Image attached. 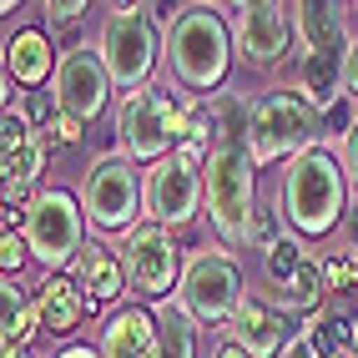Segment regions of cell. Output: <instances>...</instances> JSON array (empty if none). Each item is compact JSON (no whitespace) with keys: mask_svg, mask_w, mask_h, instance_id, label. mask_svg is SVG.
Listing matches in <instances>:
<instances>
[{"mask_svg":"<svg viewBox=\"0 0 358 358\" xmlns=\"http://www.w3.org/2000/svg\"><path fill=\"white\" fill-rule=\"evenodd\" d=\"M217 141L207 157V217L227 248H248L252 212H257V157H252V101L237 91L212 96Z\"/></svg>","mask_w":358,"mask_h":358,"instance_id":"1","label":"cell"},{"mask_svg":"<svg viewBox=\"0 0 358 358\" xmlns=\"http://www.w3.org/2000/svg\"><path fill=\"white\" fill-rule=\"evenodd\" d=\"M348 172L333 157V147H313L288 162V172L278 182V212L288 232L298 237H328L348 217Z\"/></svg>","mask_w":358,"mask_h":358,"instance_id":"2","label":"cell"},{"mask_svg":"<svg viewBox=\"0 0 358 358\" xmlns=\"http://www.w3.org/2000/svg\"><path fill=\"white\" fill-rule=\"evenodd\" d=\"M232 26L217 6H182L166 26V66L182 91H197V101L217 96L232 71Z\"/></svg>","mask_w":358,"mask_h":358,"instance_id":"3","label":"cell"},{"mask_svg":"<svg viewBox=\"0 0 358 358\" xmlns=\"http://www.w3.org/2000/svg\"><path fill=\"white\" fill-rule=\"evenodd\" d=\"M187 141V106L172 96V86H141L116 101V152L157 166Z\"/></svg>","mask_w":358,"mask_h":358,"instance_id":"4","label":"cell"},{"mask_svg":"<svg viewBox=\"0 0 358 358\" xmlns=\"http://www.w3.org/2000/svg\"><path fill=\"white\" fill-rule=\"evenodd\" d=\"M162 20H157V6H111L106 20H101V36H96V51L111 71V86L131 96V91L152 86V71L166 51L162 41Z\"/></svg>","mask_w":358,"mask_h":358,"instance_id":"5","label":"cell"},{"mask_svg":"<svg viewBox=\"0 0 358 358\" xmlns=\"http://www.w3.org/2000/svg\"><path fill=\"white\" fill-rule=\"evenodd\" d=\"M323 111L298 96L293 86H278V91H262L252 101V157L257 166H273V162H293L303 152L323 147Z\"/></svg>","mask_w":358,"mask_h":358,"instance_id":"6","label":"cell"},{"mask_svg":"<svg viewBox=\"0 0 358 358\" xmlns=\"http://www.w3.org/2000/svg\"><path fill=\"white\" fill-rule=\"evenodd\" d=\"M81 212H86V227L91 232H136L147 222V187H141V172L136 162L111 152V157H96L81 177Z\"/></svg>","mask_w":358,"mask_h":358,"instance_id":"7","label":"cell"},{"mask_svg":"<svg viewBox=\"0 0 358 358\" xmlns=\"http://www.w3.org/2000/svg\"><path fill=\"white\" fill-rule=\"evenodd\" d=\"M248 303L243 293V268L232 262V252H197L187 257V273H182V288H177V308L197 328H232L237 308Z\"/></svg>","mask_w":358,"mask_h":358,"instance_id":"8","label":"cell"},{"mask_svg":"<svg viewBox=\"0 0 358 358\" xmlns=\"http://www.w3.org/2000/svg\"><path fill=\"white\" fill-rule=\"evenodd\" d=\"M26 243H31V257L51 273H66L76 268V257L86 252V212H81V197L76 192H36L31 212H26Z\"/></svg>","mask_w":358,"mask_h":358,"instance_id":"9","label":"cell"},{"mask_svg":"<svg viewBox=\"0 0 358 358\" xmlns=\"http://www.w3.org/2000/svg\"><path fill=\"white\" fill-rule=\"evenodd\" d=\"M122 268H127V288L147 303H166V293L182 288V273H187V257L177 248V237L157 227V222H141L136 232H127L122 243Z\"/></svg>","mask_w":358,"mask_h":358,"instance_id":"10","label":"cell"},{"mask_svg":"<svg viewBox=\"0 0 358 358\" xmlns=\"http://www.w3.org/2000/svg\"><path fill=\"white\" fill-rule=\"evenodd\" d=\"M141 187H147V222H157L166 232L197 222V212L207 207V172L187 166L182 157H166V162L147 166Z\"/></svg>","mask_w":358,"mask_h":358,"instance_id":"11","label":"cell"},{"mask_svg":"<svg viewBox=\"0 0 358 358\" xmlns=\"http://www.w3.org/2000/svg\"><path fill=\"white\" fill-rule=\"evenodd\" d=\"M232 45L252 71H273L282 66L288 45L298 41L293 36V6L282 0H257V6H232Z\"/></svg>","mask_w":358,"mask_h":358,"instance_id":"12","label":"cell"},{"mask_svg":"<svg viewBox=\"0 0 358 358\" xmlns=\"http://www.w3.org/2000/svg\"><path fill=\"white\" fill-rule=\"evenodd\" d=\"M51 91H56V106L66 116H76V122H96L116 86H111V71H106L96 45H71V51H61Z\"/></svg>","mask_w":358,"mask_h":358,"instance_id":"13","label":"cell"},{"mask_svg":"<svg viewBox=\"0 0 358 358\" xmlns=\"http://www.w3.org/2000/svg\"><path fill=\"white\" fill-rule=\"evenodd\" d=\"M101 358H162V318L152 308H116L101 323Z\"/></svg>","mask_w":358,"mask_h":358,"instance_id":"14","label":"cell"},{"mask_svg":"<svg viewBox=\"0 0 358 358\" xmlns=\"http://www.w3.org/2000/svg\"><path fill=\"white\" fill-rule=\"evenodd\" d=\"M227 338L243 348V353H252V358H282V353H288V343H293V328H288V318H282L273 303L248 298L243 308H237Z\"/></svg>","mask_w":358,"mask_h":358,"instance_id":"15","label":"cell"},{"mask_svg":"<svg viewBox=\"0 0 358 358\" xmlns=\"http://www.w3.org/2000/svg\"><path fill=\"white\" fill-rule=\"evenodd\" d=\"M56 66H61V56H56V45H51V36H45V31L26 26V31L10 36V45H6V76H10L15 86L41 91L45 81H56Z\"/></svg>","mask_w":358,"mask_h":358,"instance_id":"16","label":"cell"},{"mask_svg":"<svg viewBox=\"0 0 358 358\" xmlns=\"http://www.w3.org/2000/svg\"><path fill=\"white\" fill-rule=\"evenodd\" d=\"M293 36L303 45V56L313 51H348V26H343V6H328V0H303L293 6Z\"/></svg>","mask_w":358,"mask_h":358,"instance_id":"17","label":"cell"},{"mask_svg":"<svg viewBox=\"0 0 358 358\" xmlns=\"http://www.w3.org/2000/svg\"><path fill=\"white\" fill-rule=\"evenodd\" d=\"M76 282L91 303H116L127 293V268H122V252L106 248V243H86V252L76 257Z\"/></svg>","mask_w":358,"mask_h":358,"instance_id":"18","label":"cell"},{"mask_svg":"<svg viewBox=\"0 0 358 358\" xmlns=\"http://www.w3.org/2000/svg\"><path fill=\"white\" fill-rule=\"evenodd\" d=\"M36 308H41V328L71 333V328H81V318L91 313V298L81 293V282H71L66 273H51L36 288Z\"/></svg>","mask_w":358,"mask_h":358,"instance_id":"19","label":"cell"},{"mask_svg":"<svg viewBox=\"0 0 358 358\" xmlns=\"http://www.w3.org/2000/svg\"><path fill=\"white\" fill-rule=\"evenodd\" d=\"M343 61H348V51H313V56H298V96H308L318 111H333V101L348 91Z\"/></svg>","mask_w":358,"mask_h":358,"instance_id":"20","label":"cell"},{"mask_svg":"<svg viewBox=\"0 0 358 358\" xmlns=\"http://www.w3.org/2000/svg\"><path fill=\"white\" fill-rule=\"evenodd\" d=\"M41 328V308H36V293L20 288L15 278L0 282V343H6V353H20Z\"/></svg>","mask_w":358,"mask_h":358,"instance_id":"21","label":"cell"},{"mask_svg":"<svg viewBox=\"0 0 358 358\" xmlns=\"http://www.w3.org/2000/svg\"><path fill=\"white\" fill-rule=\"evenodd\" d=\"M278 298H282V308H288V313H318V308H323V298H328L323 262H318V257H308L303 268L293 273V282H288V288H282Z\"/></svg>","mask_w":358,"mask_h":358,"instance_id":"22","label":"cell"},{"mask_svg":"<svg viewBox=\"0 0 358 358\" xmlns=\"http://www.w3.org/2000/svg\"><path fill=\"white\" fill-rule=\"evenodd\" d=\"M308 338H313V348L323 358H348L353 353V333H358V318H343V313H318L313 323L303 328Z\"/></svg>","mask_w":358,"mask_h":358,"instance_id":"23","label":"cell"},{"mask_svg":"<svg viewBox=\"0 0 358 358\" xmlns=\"http://www.w3.org/2000/svg\"><path fill=\"white\" fill-rule=\"evenodd\" d=\"M162 358H197V323L182 308H162Z\"/></svg>","mask_w":358,"mask_h":358,"instance_id":"24","label":"cell"},{"mask_svg":"<svg viewBox=\"0 0 358 358\" xmlns=\"http://www.w3.org/2000/svg\"><path fill=\"white\" fill-rule=\"evenodd\" d=\"M45 136H36L31 147H20V152H0V172H6V182H15V187H36V177H41V166H45Z\"/></svg>","mask_w":358,"mask_h":358,"instance_id":"25","label":"cell"},{"mask_svg":"<svg viewBox=\"0 0 358 358\" xmlns=\"http://www.w3.org/2000/svg\"><path fill=\"white\" fill-rule=\"evenodd\" d=\"M303 262H308V252H303V243H298V237L288 232V237H282V243H278L268 257H262V273H268V282L282 293V288L293 282V273L303 268Z\"/></svg>","mask_w":358,"mask_h":358,"instance_id":"26","label":"cell"},{"mask_svg":"<svg viewBox=\"0 0 358 358\" xmlns=\"http://www.w3.org/2000/svg\"><path fill=\"white\" fill-rule=\"evenodd\" d=\"M282 237H288V222H282V212H278V207H257V212H252V232H248V248L268 257V252H273V248L282 243Z\"/></svg>","mask_w":358,"mask_h":358,"instance_id":"27","label":"cell"},{"mask_svg":"<svg viewBox=\"0 0 358 358\" xmlns=\"http://www.w3.org/2000/svg\"><path fill=\"white\" fill-rule=\"evenodd\" d=\"M31 262V243H26V232H15V227H6L0 232V268H6V278H15L20 268Z\"/></svg>","mask_w":358,"mask_h":358,"instance_id":"28","label":"cell"},{"mask_svg":"<svg viewBox=\"0 0 358 358\" xmlns=\"http://www.w3.org/2000/svg\"><path fill=\"white\" fill-rule=\"evenodd\" d=\"M323 282H328V293H348V288H358V282H353V262H348V252H328V257H323Z\"/></svg>","mask_w":358,"mask_h":358,"instance_id":"29","label":"cell"},{"mask_svg":"<svg viewBox=\"0 0 358 358\" xmlns=\"http://www.w3.org/2000/svg\"><path fill=\"white\" fill-rule=\"evenodd\" d=\"M81 127H86V122H76V116H66V111H61V116H56V122H51V127H45L41 136H45V147H51V152H56V147H76V141L86 136Z\"/></svg>","mask_w":358,"mask_h":358,"instance_id":"30","label":"cell"},{"mask_svg":"<svg viewBox=\"0 0 358 358\" xmlns=\"http://www.w3.org/2000/svg\"><path fill=\"white\" fill-rule=\"evenodd\" d=\"M338 162H343V172H348V187H353V197H358V116H353V122H348V131H343Z\"/></svg>","mask_w":358,"mask_h":358,"instance_id":"31","label":"cell"},{"mask_svg":"<svg viewBox=\"0 0 358 358\" xmlns=\"http://www.w3.org/2000/svg\"><path fill=\"white\" fill-rule=\"evenodd\" d=\"M86 10H91L86 0H56V6H45V20H51V31H56V26H76Z\"/></svg>","mask_w":358,"mask_h":358,"instance_id":"32","label":"cell"},{"mask_svg":"<svg viewBox=\"0 0 358 358\" xmlns=\"http://www.w3.org/2000/svg\"><path fill=\"white\" fill-rule=\"evenodd\" d=\"M282 358H323L318 348H313V338H308V333H293V343H288V353Z\"/></svg>","mask_w":358,"mask_h":358,"instance_id":"33","label":"cell"},{"mask_svg":"<svg viewBox=\"0 0 358 358\" xmlns=\"http://www.w3.org/2000/svg\"><path fill=\"white\" fill-rule=\"evenodd\" d=\"M343 81H348V96L358 101V41L348 45V61H343Z\"/></svg>","mask_w":358,"mask_h":358,"instance_id":"34","label":"cell"},{"mask_svg":"<svg viewBox=\"0 0 358 358\" xmlns=\"http://www.w3.org/2000/svg\"><path fill=\"white\" fill-rule=\"evenodd\" d=\"M51 358H101V348H91V343H61Z\"/></svg>","mask_w":358,"mask_h":358,"instance_id":"35","label":"cell"},{"mask_svg":"<svg viewBox=\"0 0 358 358\" xmlns=\"http://www.w3.org/2000/svg\"><path fill=\"white\" fill-rule=\"evenodd\" d=\"M217 358H252V353H243V348H237L232 338H222V348H217Z\"/></svg>","mask_w":358,"mask_h":358,"instance_id":"36","label":"cell"},{"mask_svg":"<svg viewBox=\"0 0 358 358\" xmlns=\"http://www.w3.org/2000/svg\"><path fill=\"white\" fill-rule=\"evenodd\" d=\"M6 358H36V353H31V348H20V353H6Z\"/></svg>","mask_w":358,"mask_h":358,"instance_id":"37","label":"cell"},{"mask_svg":"<svg viewBox=\"0 0 358 358\" xmlns=\"http://www.w3.org/2000/svg\"><path fill=\"white\" fill-rule=\"evenodd\" d=\"M348 358H358V333H353V353H348Z\"/></svg>","mask_w":358,"mask_h":358,"instance_id":"38","label":"cell"}]
</instances>
